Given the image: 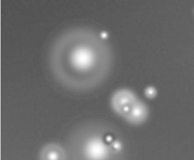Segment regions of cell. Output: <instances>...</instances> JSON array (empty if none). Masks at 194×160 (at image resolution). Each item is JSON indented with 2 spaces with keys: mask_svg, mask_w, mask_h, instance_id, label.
Instances as JSON below:
<instances>
[{
  "mask_svg": "<svg viewBox=\"0 0 194 160\" xmlns=\"http://www.w3.org/2000/svg\"><path fill=\"white\" fill-rule=\"evenodd\" d=\"M50 66L58 82L74 91L96 87L108 76L112 54L108 44L91 29H69L51 50Z\"/></svg>",
  "mask_w": 194,
  "mask_h": 160,
  "instance_id": "cell-1",
  "label": "cell"
},
{
  "mask_svg": "<svg viewBox=\"0 0 194 160\" xmlns=\"http://www.w3.org/2000/svg\"><path fill=\"white\" fill-rule=\"evenodd\" d=\"M41 160H65V152L63 149L57 145H49L43 149Z\"/></svg>",
  "mask_w": 194,
  "mask_h": 160,
  "instance_id": "cell-2",
  "label": "cell"
}]
</instances>
